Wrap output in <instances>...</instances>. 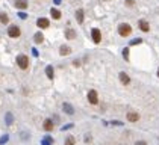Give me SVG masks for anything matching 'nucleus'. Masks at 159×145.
<instances>
[{
    "label": "nucleus",
    "mask_w": 159,
    "mask_h": 145,
    "mask_svg": "<svg viewBox=\"0 0 159 145\" xmlns=\"http://www.w3.org/2000/svg\"><path fill=\"white\" fill-rule=\"evenodd\" d=\"M118 33H120V36H123V38L129 36V35L132 33L130 24H127V23H121L120 26H118Z\"/></svg>",
    "instance_id": "obj_1"
},
{
    "label": "nucleus",
    "mask_w": 159,
    "mask_h": 145,
    "mask_svg": "<svg viewBox=\"0 0 159 145\" xmlns=\"http://www.w3.org/2000/svg\"><path fill=\"white\" fill-rule=\"evenodd\" d=\"M17 65L21 70H28L29 68V58L26 55H18L17 56Z\"/></svg>",
    "instance_id": "obj_2"
},
{
    "label": "nucleus",
    "mask_w": 159,
    "mask_h": 145,
    "mask_svg": "<svg viewBox=\"0 0 159 145\" xmlns=\"http://www.w3.org/2000/svg\"><path fill=\"white\" fill-rule=\"evenodd\" d=\"M88 101H89L91 104H97V103H99V94H97L96 89L88 91Z\"/></svg>",
    "instance_id": "obj_3"
},
{
    "label": "nucleus",
    "mask_w": 159,
    "mask_h": 145,
    "mask_svg": "<svg viewBox=\"0 0 159 145\" xmlns=\"http://www.w3.org/2000/svg\"><path fill=\"white\" fill-rule=\"evenodd\" d=\"M8 35L11 38H18L21 35V30L18 26H9V29H8Z\"/></svg>",
    "instance_id": "obj_4"
},
{
    "label": "nucleus",
    "mask_w": 159,
    "mask_h": 145,
    "mask_svg": "<svg viewBox=\"0 0 159 145\" xmlns=\"http://www.w3.org/2000/svg\"><path fill=\"white\" fill-rule=\"evenodd\" d=\"M91 36H92V41H94L96 44H99L102 41V32L99 29H92L91 30Z\"/></svg>",
    "instance_id": "obj_5"
},
{
    "label": "nucleus",
    "mask_w": 159,
    "mask_h": 145,
    "mask_svg": "<svg viewBox=\"0 0 159 145\" xmlns=\"http://www.w3.org/2000/svg\"><path fill=\"white\" fill-rule=\"evenodd\" d=\"M43 127L46 131H52L53 127H55V123H53V120H50V118H46L44 123H43Z\"/></svg>",
    "instance_id": "obj_6"
},
{
    "label": "nucleus",
    "mask_w": 159,
    "mask_h": 145,
    "mask_svg": "<svg viewBox=\"0 0 159 145\" xmlns=\"http://www.w3.org/2000/svg\"><path fill=\"white\" fill-rule=\"evenodd\" d=\"M36 26L39 29H47L49 26H50V21L47 20V18H38V21H36Z\"/></svg>",
    "instance_id": "obj_7"
},
{
    "label": "nucleus",
    "mask_w": 159,
    "mask_h": 145,
    "mask_svg": "<svg viewBox=\"0 0 159 145\" xmlns=\"http://www.w3.org/2000/svg\"><path fill=\"white\" fill-rule=\"evenodd\" d=\"M126 118H127L129 123H136V121L139 120V115H138L136 112H129V113L126 115Z\"/></svg>",
    "instance_id": "obj_8"
},
{
    "label": "nucleus",
    "mask_w": 159,
    "mask_h": 145,
    "mask_svg": "<svg viewBox=\"0 0 159 145\" xmlns=\"http://www.w3.org/2000/svg\"><path fill=\"white\" fill-rule=\"evenodd\" d=\"M138 26H139V29H141L142 32H149V30H150V24L145 21V20H139V21H138Z\"/></svg>",
    "instance_id": "obj_9"
},
{
    "label": "nucleus",
    "mask_w": 159,
    "mask_h": 145,
    "mask_svg": "<svg viewBox=\"0 0 159 145\" xmlns=\"http://www.w3.org/2000/svg\"><path fill=\"white\" fill-rule=\"evenodd\" d=\"M28 0H15V6H17V9H26L28 8Z\"/></svg>",
    "instance_id": "obj_10"
},
{
    "label": "nucleus",
    "mask_w": 159,
    "mask_h": 145,
    "mask_svg": "<svg viewBox=\"0 0 159 145\" xmlns=\"http://www.w3.org/2000/svg\"><path fill=\"white\" fill-rule=\"evenodd\" d=\"M118 77H120V82H121L123 85H129V83H130V77H129L126 73H120V76H118Z\"/></svg>",
    "instance_id": "obj_11"
},
{
    "label": "nucleus",
    "mask_w": 159,
    "mask_h": 145,
    "mask_svg": "<svg viewBox=\"0 0 159 145\" xmlns=\"http://www.w3.org/2000/svg\"><path fill=\"white\" fill-rule=\"evenodd\" d=\"M76 20H77L79 24L83 23V9H77L76 11Z\"/></svg>",
    "instance_id": "obj_12"
},
{
    "label": "nucleus",
    "mask_w": 159,
    "mask_h": 145,
    "mask_svg": "<svg viewBox=\"0 0 159 145\" xmlns=\"http://www.w3.org/2000/svg\"><path fill=\"white\" fill-rule=\"evenodd\" d=\"M70 53H71V48H70V47H67V45H61V48H59V55H61V56L70 55Z\"/></svg>",
    "instance_id": "obj_13"
},
{
    "label": "nucleus",
    "mask_w": 159,
    "mask_h": 145,
    "mask_svg": "<svg viewBox=\"0 0 159 145\" xmlns=\"http://www.w3.org/2000/svg\"><path fill=\"white\" fill-rule=\"evenodd\" d=\"M65 38H67V39H74L76 38V32L73 29H67V30H65Z\"/></svg>",
    "instance_id": "obj_14"
},
{
    "label": "nucleus",
    "mask_w": 159,
    "mask_h": 145,
    "mask_svg": "<svg viewBox=\"0 0 159 145\" xmlns=\"http://www.w3.org/2000/svg\"><path fill=\"white\" fill-rule=\"evenodd\" d=\"M50 15L55 18V20H59V18H61V12H59L58 9H55V8H52V9H50Z\"/></svg>",
    "instance_id": "obj_15"
},
{
    "label": "nucleus",
    "mask_w": 159,
    "mask_h": 145,
    "mask_svg": "<svg viewBox=\"0 0 159 145\" xmlns=\"http://www.w3.org/2000/svg\"><path fill=\"white\" fill-rule=\"evenodd\" d=\"M64 112H65V113H68V115H73V113H74V109L71 107V104L65 103V104H64Z\"/></svg>",
    "instance_id": "obj_16"
},
{
    "label": "nucleus",
    "mask_w": 159,
    "mask_h": 145,
    "mask_svg": "<svg viewBox=\"0 0 159 145\" xmlns=\"http://www.w3.org/2000/svg\"><path fill=\"white\" fill-rule=\"evenodd\" d=\"M46 74H47V77L50 79V80H53V77H55V73H53V67H50V65H49V67L46 68Z\"/></svg>",
    "instance_id": "obj_17"
},
{
    "label": "nucleus",
    "mask_w": 159,
    "mask_h": 145,
    "mask_svg": "<svg viewBox=\"0 0 159 145\" xmlns=\"http://www.w3.org/2000/svg\"><path fill=\"white\" fill-rule=\"evenodd\" d=\"M43 41H44V36H43V33H41V32L35 33V43H36V44H41Z\"/></svg>",
    "instance_id": "obj_18"
},
{
    "label": "nucleus",
    "mask_w": 159,
    "mask_h": 145,
    "mask_svg": "<svg viewBox=\"0 0 159 145\" xmlns=\"http://www.w3.org/2000/svg\"><path fill=\"white\" fill-rule=\"evenodd\" d=\"M9 21V17L5 14V12H0V23H2V24H6Z\"/></svg>",
    "instance_id": "obj_19"
},
{
    "label": "nucleus",
    "mask_w": 159,
    "mask_h": 145,
    "mask_svg": "<svg viewBox=\"0 0 159 145\" xmlns=\"http://www.w3.org/2000/svg\"><path fill=\"white\" fill-rule=\"evenodd\" d=\"M74 144H76L74 136H67V139H65V145H74Z\"/></svg>",
    "instance_id": "obj_20"
},
{
    "label": "nucleus",
    "mask_w": 159,
    "mask_h": 145,
    "mask_svg": "<svg viewBox=\"0 0 159 145\" xmlns=\"http://www.w3.org/2000/svg\"><path fill=\"white\" fill-rule=\"evenodd\" d=\"M142 43V39L141 38H138V39H134V41L130 43V45H135V44H141Z\"/></svg>",
    "instance_id": "obj_21"
},
{
    "label": "nucleus",
    "mask_w": 159,
    "mask_h": 145,
    "mask_svg": "<svg viewBox=\"0 0 159 145\" xmlns=\"http://www.w3.org/2000/svg\"><path fill=\"white\" fill-rule=\"evenodd\" d=\"M123 56H124V59H129L127 56H129V48H124L123 50Z\"/></svg>",
    "instance_id": "obj_22"
},
{
    "label": "nucleus",
    "mask_w": 159,
    "mask_h": 145,
    "mask_svg": "<svg viewBox=\"0 0 159 145\" xmlns=\"http://www.w3.org/2000/svg\"><path fill=\"white\" fill-rule=\"evenodd\" d=\"M126 5L127 6H134L135 5V0H126Z\"/></svg>",
    "instance_id": "obj_23"
},
{
    "label": "nucleus",
    "mask_w": 159,
    "mask_h": 145,
    "mask_svg": "<svg viewBox=\"0 0 159 145\" xmlns=\"http://www.w3.org/2000/svg\"><path fill=\"white\" fill-rule=\"evenodd\" d=\"M43 144H44V145H50V144H52V138H46Z\"/></svg>",
    "instance_id": "obj_24"
},
{
    "label": "nucleus",
    "mask_w": 159,
    "mask_h": 145,
    "mask_svg": "<svg viewBox=\"0 0 159 145\" xmlns=\"http://www.w3.org/2000/svg\"><path fill=\"white\" fill-rule=\"evenodd\" d=\"M6 118H8V120H6V121H8V124H11V123H12V115H11V113H8V115H6Z\"/></svg>",
    "instance_id": "obj_25"
},
{
    "label": "nucleus",
    "mask_w": 159,
    "mask_h": 145,
    "mask_svg": "<svg viewBox=\"0 0 159 145\" xmlns=\"http://www.w3.org/2000/svg\"><path fill=\"white\" fill-rule=\"evenodd\" d=\"M8 141V136H2V138H0V144H5Z\"/></svg>",
    "instance_id": "obj_26"
},
{
    "label": "nucleus",
    "mask_w": 159,
    "mask_h": 145,
    "mask_svg": "<svg viewBox=\"0 0 159 145\" xmlns=\"http://www.w3.org/2000/svg\"><path fill=\"white\" fill-rule=\"evenodd\" d=\"M135 145H147V142H145V141H138Z\"/></svg>",
    "instance_id": "obj_27"
},
{
    "label": "nucleus",
    "mask_w": 159,
    "mask_h": 145,
    "mask_svg": "<svg viewBox=\"0 0 159 145\" xmlns=\"http://www.w3.org/2000/svg\"><path fill=\"white\" fill-rule=\"evenodd\" d=\"M158 77H159V70H158Z\"/></svg>",
    "instance_id": "obj_28"
}]
</instances>
